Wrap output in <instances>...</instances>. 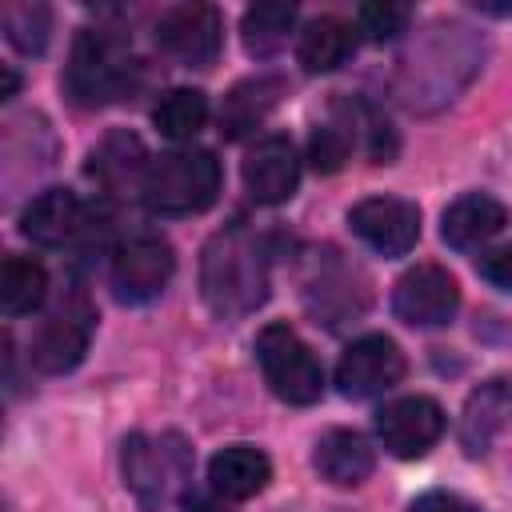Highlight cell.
<instances>
[{"label":"cell","mask_w":512,"mask_h":512,"mask_svg":"<svg viewBox=\"0 0 512 512\" xmlns=\"http://www.w3.org/2000/svg\"><path fill=\"white\" fill-rule=\"evenodd\" d=\"M200 288L216 316H244L264 304V288H268L264 256L244 228H228L208 240L200 264Z\"/></svg>","instance_id":"cell-1"},{"label":"cell","mask_w":512,"mask_h":512,"mask_svg":"<svg viewBox=\"0 0 512 512\" xmlns=\"http://www.w3.org/2000/svg\"><path fill=\"white\" fill-rule=\"evenodd\" d=\"M220 192V164L208 148H172L156 156L144 172V204L160 216L204 212Z\"/></svg>","instance_id":"cell-2"},{"label":"cell","mask_w":512,"mask_h":512,"mask_svg":"<svg viewBox=\"0 0 512 512\" xmlns=\"http://www.w3.org/2000/svg\"><path fill=\"white\" fill-rule=\"evenodd\" d=\"M128 72H132V56L124 48V40L112 32H100V28H84L72 44L64 84L80 108H96V104L116 100L128 88Z\"/></svg>","instance_id":"cell-3"},{"label":"cell","mask_w":512,"mask_h":512,"mask_svg":"<svg viewBox=\"0 0 512 512\" xmlns=\"http://www.w3.org/2000/svg\"><path fill=\"white\" fill-rule=\"evenodd\" d=\"M256 360L264 368L268 388L284 404H312L324 392V372L312 348L288 324H264L256 336Z\"/></svg>","instance_id":"cell-4"},{"label":"cell","mask_w":512,"mask_h":512,"mask_svg":"<svg viewBox=\"0 0 512 512\" xmlns=\"http://www.w3.org/2000/svg\"><path fill=\"white\" fill-rule=\"evenodd\" d=\"M220 40H224L220 12L212 4H204V0L176 4L156 20L160 52H168L172 60H180L188 68H208L220 56Z\"/></svg>","instance_id":"cell-5"},{"label":"cell","mask_w":512,"mask_h":512,"mask_svg":"<svg viewBox=\"0 0 512 512\" xmlns=\"http://www.w3.org/2000/svg\"><path fill=\"white\" fill-rule=\"evenodd\" d=\"M460 308V284L440 264L408 268L392 288V312L412 328H440Z\"/></svg>","instance_id":"cell-6"},{"label":"cell","mask_w":512,"mask_h":512,"mask_svg":"<svg viewBox=\"0 0 512 512\" xmlns=\"http://www.w3.org/2000/svg\"><path fill=\"white\" fill-rule=\"evenodd\" d=\"M172 268H176V256L168 240L132 236L112 256V292L124 304H144L164 292V284L172 280Z\"/></svg>","instance_id":"cell-7"},{"label":"cell","mask_w":512,"mask_h":512,"mask_svg":"<svg viewBox=\"0 0 512 512\" xmlns=\"http://www.w3.org/2000/svg\"><path fill=\"white\" fill-rule=\"evenodd\" d=\"M92 308L88 300L72 296L68 304H60L36 332L32 340V364L48 376H60V372H72L84 352H88V340H92Z\"/></svg>","instance_id":"cell-8"},{"label":"cell","mask_w":512,"mask_h":512,"mask_svg":"<svg viewBox=\"0 0 512 512\" xmlns=\"http://www.w3.org/2000/svg\"><path fill=\"white\" fill-rule=\"evenodd\" d=\"M404 376V356L396 348V340L388 336H360L344 348L340 364H336V384L348 400H368L388 392L392 384H400Z\"/></svg>","instance_id":"cell-9"},{"label":"cell","mask_w":512,"mask_h":512,"mask_svg":"<svg viewBox=\"0 0 512 512\" xmlns=\"http://www.w3.org/2000/svg\"><path fill=\"white\" fill-rule=\"evenodd\" d=\"M376 436L380 444L400 456V460H416L424 456L440 436H444V408L432 396H404L380 408L376 416Z\"/></svg>","instance_id":"cell-10"},{"label":"cell","mask_w":512,"mask_h":512,"mask_svg":"<svg viewBox=\"0 0 512 512\" xmlns=\"http://www.w3.org/2000/svg\"><path fill=\"white\" fill-rule=\"evenodd\" d=\"M352 232L380 256H404L420 240V208L400 196H368L348 212Z\"/></svg>","instance_id":"cell-11"},{"label":"cell","mask_w":512,"mask_h":512,"mask_svg":"<svg viewBox=\"0 0 512 512\" xmlns=\"http://www.w3.org/2000/svg\"><path fill=\"white\" fill-rule=\"evenodd\" d=\"M88 228V208L68 188H44L20 212V232L40 248H60Z\"/></svg>","instance_id":"cell-12"},{"label":"cell","mask_w":512,"mask_h":512,"mask_svg":"<svg viewBox=\"0 0 512 512\" xmlns=\"http://www.w3.org/2000/svg\"><path fill=\"white\" fill-rule=\"evenodd\" d=\"M300 184V160L288 136H264L244 160V188L260 204H284Z\"/></svg>","instance_id":"cell-13"},{"label":"cell","mask_w":512,"mask_h":512,"mask_svg":"<svg viewBox=\"0 0 512 512\" xmlns=\"http://www.w3.org/2000/svg\"><path fill=\"white\" fill-rule=\"evenodd\" d=\"M508 224V208L488 192H468L452 200L440 216V236L452 248H480Z\"/></svg>","instance_id":"cell-14"},{"label":"cell","mask_w":512,"mask_h":512,"mask_svg":"<svg viewBox=\"0 0 512 512\" xmlns=\"http://www.w3.org/2000/svg\"><path fill=\"white\" fill-rule=\"evenodd\" d=\"M316 472L328 480V484H336V488H356V484H364L368 476H372V468H376V456H372V444L360 436V432H352V428H332V432H324L320 440H316Z\"/></svg>","instance_id":"cell-15"},{"label":"cell","mask_w":512,"mask_h":512,"mask_svg":"<svg viewBox=\"0 0 512 512\" xmlns=\"http://www.w3.org/2000/svg\"><path fill=\"white\" fill-rule=\"evenodd\" d=\"M212 492L224 500H248L272 480V460L252 444H228L208 464Z\"/></svg>","instance_id":"cell-16"},{"label":"cell","mask_w":512,"mask_h":512,"mask_svg":"<svg viewBox=\"0 0 512 512\" xmlns=\"http://www.w3.org/2000/svg\"><path fill=\"white\" fill-rule=\"evenodd\" d=\"M512 416V384L508 380H488L480 384L468 404H464V416H460V444L468 456H480L488 452L492 436L504 428V420Z\"/></svg>","instance_id":"cell-17"},{"label":"cell","mask_w":512,"mask_h":512,"mask_svg":"<svg viewBox=\"0 0 512 512\" xmlns=\"http://www.w3.org/2000/svg\"><path fill=\"white\" fill-rule=\"evenodd\" d=\"M152 160H144V144L132 132H108L100 140V148L92 152L88 176H96V184H104L108 192H128L132 184L144 188V172Z\"/></svg>","instance_id":"cell-18"},{"label":"cell","mask_w":512,"mask_h":512,"mask_svg":"<svg viewBox=\"0 0 512 512\" xmlns=\"http://www.w3.org/2000/svg\"><path fill=\"white\" fill-rule=\"evenodd\" d=\"M352 48H356V32L348 20L316 16L304 24V32L296 40V60L304 64V72H332L348 60Z\"/></svg>","instance_id":"cell-19"},{"label":"cell","mask_w":512,"mask_h":512,"mask_svg":"<svg viewBox=\"0 0 512 512\" xmlns=\"http://www.w3.org/2000/svg\"><path fill=\"white\" fill-rule=\"evenodd\" d=\"M280 92H284V80H276V76H252V80L236 84L228 92L224 108H220V132L232 136V140L244 136V132H252L276 108Z\"/></svg>","instance_id":"cell-20"},{"label":"cell","mask_w":512,"mask_h":512,"mask_svg":"<svg viewBox=\"0 0 512 512\" xmlns=\"http://www.w3.org/2000/svg\"><path fill=\"white\" fill-rule=\"evenodd\" d=\"M124 484L140 500L144 512H160L164 504V460L156 444L144 432H132L124 440Z\"/></svg>","instance_id":"cell-21"},{"label":"cell","mask_w":512,"mask_h":512,"mask_svg":"<svg viewBox=\"0 0 512 512\" xmlns=\"http://www.w3.org/2000/svg\"><path fill=\"white\" fill-rule=\"evenodd\" d=\"M48 296V272L36 256H8L0 268V308L8 316H28Z\"/></svg>","instance_id":"cell-22"},{"label":"cell","mask_w":512,"mask_h":512,"mask_svg":"<svg viewBox=\"0 0 512 512\" xmlns=\"http://www.w3.org/2000/svg\"><path fill=\"white\" fill-rule=\"evenodd\" d=\"M296 28V8L292 4H280V0H260L244 12L240 20V36H244V48L252 56H272L288 44Z\"/></svg>","instance_id":"cell-23"},{"label":"cell","mask_w":512,"mask_h":512,"mask_svg":"<svg viewBox=\"0 0 512 512\" xmlns=\"http://www.w3.org/2000/svg\"><path fill=\"white\" fill-rule=\"evenodd\" d=\"M204 120H208V96L200 88H168L152 108V124L168 140H192L204 128Z\"/></svg>","instance_id":"cell-24"},{"label":"cell","mask_w":512,"mask_h":512,"mask_svg":"<svg viewBox=\"0 0 512 512\" xmlns=\"http://www.w3.org/2000/svg\"><path fill=\"white\" fill-rule=\"evenodd\" d=\"M4 32L8 44L24 56H40L48 48V32H52V12L44 4H8L4 8Z\"/></svg>","instance_id":"cell-25"},{"label":"cell","mask_w":512,"mask_h":512,"mask_svg":"<svg viewBox=\"0 0 512 512\" xmlns=\"http://www.w3.org/2000/svg\"><path fill=\"white\" fill-rule=\"evenodd\" d=\"M352 144L356 140H352L348 124H320L308 140V160H312L316 172H336V168H344Z\"/></svg>","instance_id":"cell-26"},{"label":"cell","mask_w":512,"mask_h":512,"mask_svg":"<svg viewBox=\"0 0 512 512\" xmlns=\"http://www.w3.org/2000/svg\"><path fill=\"white\" fill-rule=\"evenodd\" d=\"M356 24L368 40H392L404 32L408 24V8L404 4H392V0H376V4H360L356 12Z\"/></svg>","instance_id":"cell-27"},{"label":"cell","mask_w":512,"mask_h":512,"mask_svg":"<svg viewBox=\"0 0 512 512\" xmlns=\"http://www.w3.org/2000/svg\"><path fill=\"white\" fill-rule=\"evenodd\" d=\"M476 272H480L488 284L512 292V244H496V248L480 252V256H476Z\"/></svg>","instance_id":"cell-28"},{"label":"cell","mask_w":512,"mask_h":512,"mask_svg":"<svg viewBox=\"0 0 512 512\" xmlns=\"http://www.w3.org/2000/svg\"><path fill=\"white\" fill-rule=\"evenodd\" d=\"M408 512H480V508L464 504L456 492H424V496H416V504Z\"/></svg>","instance_id":"cell-29"},{"label":"cell","mask_w":512,"mask_h":512,"mask_svg":"<svg viewBox=\"0 0 512 512\" xmlns=\"http://www.w3.org/2000/svg\"><path fill=\"white\" fill-rule=\"evenodd\" d=\"M224 496H208V492H184V500H180V512H228L224 504H220Z\"/></svg>","instance_id":"cell-30"},{"label":"cell","mask_w":512,"mask_h":512,"mask_svg":"<svg viewBox=\"0 0 512 512\" xmlns=\"http://www.w3.org/2000/svg\"><path fill=\"white\" fill-rule=\"evenodd\" d=\"M12 92H16V72L4 68V96H12Z\"/></svg>","instance_id":"cell-31"}]
</instances>
